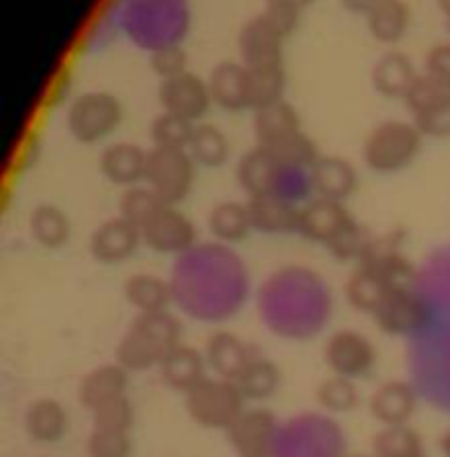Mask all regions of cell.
Segmentation results:
<instances>
[{"mask_svg": "<svg viewBox=\"0 0 450 457\" xmlns=\"http://www.w3.org/2000/svg\"><path fill=\"white\" fill-rule=\"evenodd\" d=\"M287 34L264 12L246 21L238 34V52L246 68L282 63V46Z\"/></svg>", "mask_w": 450, "mask_h": 457, "instance_id": "obj_11", "label": "cell"}, {"mask_svg": "<svg viewBox=\"0 0 450 457\" xmlns=\"http://www.w3.org/2000/svg\"><path fill=\"white\" fill-rule=\"evenodd\" d=\"M437 5H439V10L450 19V0H437Z\"/></svg>", "mask_w": 450, "mask_h": 457, "instance_id": "obj_50", "label": "cell"}, {"mask_svg": "<svg viewBox=\"0 0 450 457\" xmlns=\"http://www.w3.org/2000/svg\"><path fill=\"white\" fill-rule=\"evenodd\" d=\"M372 453L379 457H412L421 455V437L408 424L383 426L372 442Z\"/></svg>", "mask_w": 450, "mask_h": 457, "instance_id": "obj_37", "label": "cell"}, {"mask_svg": "<svg viewBox=\"0 0 450 457\" xmlns=\"http://www.w3.org/2000/svg\"><path fill=\"white\" fill-rule=\"evenodd\" d=\"M193 129H196V124L162 110L150 124V142L157 148H184L187 151Z\"/></svg>", "mask_w": 450, "mask_h": 457, "instance_id": "obj_38", "label": "cell"}, {"mask_svg": "<svg viewBox=\"0 0 450 457\" xmlns=\"http://www.w3.org/2000/svg\"><path fill=\"white\" fill-rule=\"evenodd\" d=\"M285 63L249 68V105L254 112L285 99Z\"/></svg>", "mask_w": 450, "mask_h": 457, "instance_id": "obj_34", "label": "cell"}, {"mask_svg": "<svg viewBox=\"0 0 450 457\" xmlns=\"http://www.w3.org/2000/svg\"><path fill=\"white\" fill-rule=\"evenodd\" d=\"M377 3L379 0H341V5L346 7L347 12H352V14H361V16L368 14Z\"/></svg>", "mask_w": 450, "mask_h": 457, "instance_id": "obj_47", "label": "cell"}, {"mask_svg": "<svg viewBox=\"0 0 450 457\" xmlns=\"http://www.w3.org/2000/svg\"><path fill=\"white\" fill-rule=\"evenodd\" d=\"M374 323L383 334L390 337H405L414 332L426 319L421 301L410 287H392L374 310Z\"/></svg>", "mask_w": 450, "mask_h": 457, "instance_id": "obj_14", "label": "cell"}, {"mask_svg": "<svg viewBox=\"0 0 450 457\" xmlns=\"http://www.w3.org/2000/svg\"><path fill=\"white\" fill-rule=\"evenodd\" d=\"M414 79H417L414 63L410 61L408 54L396 50H390L379 56L372 65V72H370L374 92L386 96V99L404 101L405 92L410 90Z\"/></svg>", "mask_w": 450, "mask_h": 457, "instance_id": "obj_27", "label": "cell"}, {"mask_svg": "<svg viewBox=\"0 0 450 457\" xmlns=\"http://www.w3.org/2000/svg\"><path fill=\"white\" fill-rule=\"evenodd\" d=\"M316 0H264V7H271V10L287 12V14L300 16L307 7L314 5Z\"/></svg>", "mask_w": 450, "mask_h": 457, "instance_id": "obj_46", "label": "cell"}, {"mask_svg": "<svg viewBox=\"0 0 450 457\" xmlns=\"http://www.w3.org/2000/svg\"><path fill=\"white\" fill-rule=\"evenodd\" d=\"M282 166L276 160L271 151L258 146L249 148L242 153L236 166V178L240 184L242 191L249 197L267 195V193L280 191V178H282Z\"/></svg>", "mask_w": 450, "mask_h": 457, "instance_id": "obj_17", "label": "cell"}, {"mask_svg": "<svg viewBox=\"0 0 450 457\" xmlns=\"http://www.w3.org/2000/svg\"><path fill=\"white\" fill-rule=\"evenodd\" d=\"M323 359L332 375L359 381L372 375L379 361V353L368 334L346 328L329 334L325 341Z\"/></svg>", "mask_w": 450, "mask_h": 457, "instance_id": "obj_7", "label": "cell"}, {"mask_svg": "<svg viewBox=\"0 0 450 457\" xmlns=\"http://www.w3.org/2000/svg\"><path fill=\"white\" fill-rule=\"evenodd\" d=\"M412 457H426V455H423V453H421V455H412Z\"/></svg>", "mask_w": 450, "mask_h": 457, "instance_id": "obj_52", "label": "cell"}, {"mask_svg": "<svg viewBox=\"0 0 450 457\" xmlns=\"http://www.w3.org/2000/svg\"><path fill=\"white\" fill-rule=\"evenodd\" d=\"M251 211L254 231L264 236L298 234L300 206L291 197L282 193H267V195L249 197L246 200Z\"/></svg>", "mask_w": 450, "mask_h": 457, "instance_id": "obj_16", "label": "cell"}, {"mask_svg": "<svg viewBox=\"0 0 450 457\" xmlns=\"http://www.w3.org/2000/svg\"><path fill=\"white\" fill-rule=\"evenodd\" d=\"M197 164L184 148H157L148 151L144 184H148L164 204L179 206L196 187Z\"/></svg>", "mask_w": 450, "mask_h": 457, "instance_id": "obj_6", "label": "cell"}, {"mask_svg": "<svg viewBox=\"0 0 450 457\" xmlns=\"http://www.w3.org/2000/svg\"><path fill=\"white\" fill-rule=\"evenodd\" d=\"M148 151L132 142H112L101 151L99 170L114 187H135L144 182Z\"/></svg>", "mask_w": 450, "mask_h": 457, "instance_id": "obj_20", "label": "cell"}, {"mask_svg": "<svg viewBox=\"0 0 450 457\" xmlns=\"http://www.w3.org/2000/svg\"><path fill=\"white\" fill-rule=\"evenodd\" d=\"M164 206L166 204L162 202V197L144 182L123 188L121 197H119V215L126 218L128 222L137 224L139 228L144 227L148 220L155 218Z\"/></svg>", "mask_w": 450, "mask_h": 457, "instance_id": "obj_36", "label": "cell"}, {"mask_svg": "<svg viewBox=\"0 0 450 457\" xmlns=\"http://www.w3.org/2000/svg\"><path fill=\"white\" fill-rule=\"evenodd\" d=\"M352 215L347 211L346 202L328 200V197H319L305 202L300 206V222L298 234L303 238L312 240V243H321L328 247L343 228L352 222Z\"/></svg>", "mask_w": 450, "mask_h": 457, "instance_id": "obj_13", "label": "cell"}, {"mask_svg": "<svg viewBox=\"0 0 450 457\" xmlns=\"http://www.w3.org/2000/svg\"><path fill=\"white\" fill-rule=\"evenodd\" d=\"M370 243H372V238H370L368 231L356 220H352L341 234L328 245V252L341 262H361L365 258V253H368Z\"/></svg>", "mask_w": 450, "mask_h": 457, "instance_id": "obj_40", "label": "cell"}, {"mask_svg": "<svg viewBox=\"0 0 450 457\" xmlns=\"http://www.w3.org/2000/svg\"><path fill=\"white\" fill-rule=\"evenodd\" d=\"M316 402L329 415H347L361 402L359 386L347 377L329 375L316 388Z\"/></svg>", "mask_w": 450, "mask_h": 457, "instance_id": "obj_35", "label": "cell"}, {"mask_svg": "<svg viewBox=\"0 0 450 457\" xmlns=\"http://www.w3.org/2000/svg\"><path fill=\"white\" fill-rule=\"evenodd\" d=\"M25 433L38 444H56L68 435L70 412L59 399L38 397L28 406L23 417Z\"/></svg>", "mask_w": 450, "mask_h": 457, "instance_id": "obj_25", "label": "cell"}, {"mask_svg": "<svg viewBox=\"0 0 450 457\" xmlns=\"http://www.w3.org/2000/svg\"><path fill=\"white\" fill-rule=\"evenodd\" d=\"M426 74L450 90V43H439L428 52Z\"/></svg>", "mask_w": 450, "mask_h": 457, "instance_id": "obj_45", "label": "cell"}, {"mask_svg": "<svg viewBox=\"0 0 450 457\" xmlns=\"http://www.w3.org/2000/svg\"><path fill=\"white\" fill-rule=\"evenodd\" d=\"M254 354L255 350L251 348L249 343H245L238 334L229 332V329H220L213 337H209L204 348L209 370L215 377H222V379L229 381L238 379V375L245 370V366L251 361Z\"/></svg>", "mask_w": 450, "mask_h": 457, "instance_id": "obj_22", "label": "cell"}, {"mask_svg": "<svg viewBox=\"0 0 450 457\" xmlns=\"http://www.w3.org/2000/svg\"><path fill=\"white\" fill-rule=\"evenodd\" d=\"M388 289L392 287L383 280L379 271L359 262V267L346 280V301L350 303L352 310L361 312V314H374Z\"/></svg>", "mask_w": 450, "mask_h": 457, "instance_id": "obj_32", "label": "cell"}, {"mask_svg": "<svg viewBox=\"0 0 450 457\" xmlns=\"http://www.w3.org/2000/svg\"><path fill=\"white\" fill-rule=\"evenodd\" d=\"M123 296L130 307H135L137 314H160V312H171V305L175 303V289L171 280L139 271L126 278Z\"/></svg>", "mask_w": 450, "mask_h": 457, "instance_id": "obj_26", "label": "cell"}, {"mask_svg": "<svg viewBox=\"0 0 450 457\" xmlns=\"http://www.w3.org/2000/svg\"><path fill=\"white\" fill-rule=\"evenodd\" d=\"M114 10L128 38L148 52L179 43L191 25L188 0H117Z\"/></svg>", "mask_w": 450, "mask_h": 457, "instance_id": "obj_1", "label": "cell"}, {"mask_svg": "<svg viewBox=\"0 0 450 457\" xmlns=\"http://www.w3.org/2000/svg\"><path fill=\"white\" fill-rule=\"evenodd\" d=\"M206 227H209L211 236L224 247L245 243L254 234L249 204L238 200L218 202L206 215Z\"/></svg>", "mask_w": 450, "mask_h": 457, "instance_id": "obj_28", "label": "cell"}, {"mask_svg": "<svg viewBox=\"0 0 450 457\" xmlns=\"http://www.w3.org/2000/svg\"><path fill=\"white\" fill-rule=\"evenodd\" d=\"M412 23V12L405 0H379L365 14V25L374 41L383 46H395L404 41Z\"/></svg>", "mask_w": 450, "mask_h": 457, "instance_id": "obj_29", "label": "cell"}, {"mask_svg": "<svg viewBox=\"0 0 450 457\" xmlns=\"http://www.w3.org/2000/svg\"><path fill=\"white\" fill-rule=\"evenodd\" d=\"M303 133L300 114L296 112L289 101H276V104L260 108L254 112V135L255 144L267 151H278L287 142Z\"/></svg>", "mask_w": 450, "mask_h": 457, "instance_id": "obj_18", "label": "cell"}, {"mask_svg": "<svg viewBox=\"0 0 450 457\" xmlns=\"http://www.w3.org/2000/svg\"><path fill=\"white\" fill-rule=\"evenodd\" d=\"M213 105L224 112H242L249 105V68L242 61H220L209 74Z\"/></svg>", "mask_w": 450, "mask_h": 457, "instance_id": "obj_19", "label": "cell"}, {"mask_svg": "<svg viewBox=\"0 0 450 457\" xmlns=\"http://www.w3.org/2000/svg\"><path fill=\"white\" fill-rule=\"evenodd\" d=\"M160 377L171 390L187 395L188 390L196 388L202 379L209 377V363H206L204 353L191 348L187 343H179L164 357L160 363Z\"/></svg>", "mask_w": 450, "mask_h": 457, "instance_id": "obj_23", "label": "cell"}, {"mask_svg": "<svg viewBox=\"0 0 450 457\" xmlns=\"http://www.w3.org/2000/svg\"><path fill=\"white\" fill-rule=\"evenodd\" d=\"M141 245H144L141 228L117 215L95 228L90 238V253L101 265H121L139 252Z\"/></svg>", "mask_w": 450, "mask_h": 457, "instance_id": "obj_12", "label": "cell"}, {"mask_svg": "<svg viewBox=\"0 0 450 457\" xmlns=\"http://www.w3.org/2000/svg\"><path fill=\"white\" fill-rule=\"evenodd\" d=\"M88 457H132V437L130 433L119 430L92 428L86 442Z\"/></svg>", "mask_w": 450, "mask_h": 457, "instance_id": "obj_42", "label": "cell"}, {"mask_svg": "<svg viewBox=\"0 0 450 457\" xmlns=\"http://www.w3.org/2000/svg\"><path fill=\"white\" fill-rule=\"evenodd\" d=\"M128 388H130V372L126 368L119 366L117 361L101 363V366L86 372L83 379L79 381L77 397L83 408L95 411L108 399L128 395Z\"/></svg>", "mask_w": 450, "mask_h": 457, "instance_id": "obj_24", "label": "cell"}, {"mask_svg": "<svg viewBox=\"0 0 450 457\" xmlns=\"http://www.w3.org/2000/svg\"><path fill=\"white\" fill-rule=\"evenodd\" d=\"M439 446H441V453H444V457H450V433H446L444 437H441Z\"/></svg>", "mask_w": 450, "mask_h": 457, "instance_id": "obj_48", "label": "cell"}, {"mask_svg": "<svg viewBox=\"0 0 450 457\" xmlns=\"http://www.w3.org/2000/svg\"><path fill=\"white\" fill-rule=\"evenodd\" d=\"M370 415L381 426L408 424L417 411V393L404 379H390L379 386L368 402Z\"/></svg>", "mask_w": 450, "mask_h": 457, "instance_id": "obj_21", "label": "cell"}, {"mask_svg": "<svg viewBox=\"0 0 450 457\" xmlns=\"http://www.w3.org/2000/svg\"><path fill=\"white\" fill-rule=\"evenodd\" d=\"M25 146H28V148H25V153L21 157H29V142L25 144ZM32 157H34V160H37V157H38V139H37V142H34V146H32Z\"/></svg>", "mask_w": 450, "mask_h": 457, "instance_id": "obj_49", "label": "cell"}, {"mask_svg": "<svg viewBox=\"0 0 450 457\" xmlns=\"http://www.w3.org/2000/svg\"><path fill=\"white\" fill-rule=\"evenodd\" d=\"M187 151L197 166L220 169L231 157V144H229V137L224 135L222 129H218L215 124H209V121H200L193 129Z\"/></svg>", "mask_w": 450, "mask_h": 457, "instance_id": "obj_33", "label": "cell"}, {"mask_svg": "<svg viewBox=\"0 0 450 457\" xmlns=\"http://www.w3.org/2000/svg\"><path fill=\"white\" fill-rule=\"evenodd\" d=\"M182 320L171 312L137 314L130 328L119 338L114 361L128 372H146L160 368L166 354L182 343Z\"/></svg>", "mask_w": 450, "mask_h": 457, "instance_id": "obj_2", "label": "cell"}, {"mask_svg": "<svg viewBox=\"0 0 450 457\" xmlns=\"http://www.w3.org/2000/svg\"><path fill=\"white\" fill-rule=\"evenodd\" d=\"M144 247L162 256H187L197 245V227L179 206L166 204L141 227Z\"/></svg>", "mask_w": 450, "mask_h": 457, "instance_id": "obj_8", "label": "cell"}, {"mask_svg": "<svg viewBox=\"0 0 450 457\" xmlns=\"http://www.w3.org/2000/svg\"><path fill=\"white\" fill-rule=\"evenodd\" d=\"M278 420L269 408L251 406L227 430L229 444L238 457H271Z\"/></svg>", "mask_w": 450, "mask_h": 457, "instance_id": "obj_10", "label": "cell"}, {"mask_svg": "<svg viewBox=\"0 0 450 457\" xmlns=\"http://www.w3.org/2000/svg\"><path fill=\"white\" fill-rule=\"evenodd\" d=\"M423 137H448L450 135V90L444 92L439 99L432 101L428 108L412 117Z\"/></svg>", "mask_w": 450, "mask_h": 457, "instance_id": "obj_41", "label": "cell"}, {"mask_svg": "<svg viewBox=\"0 0 450 457\" xmlns=\"http://www.w3.org/2000/svg\"><path fill=\"white\" fill-rule=\"evenodd\" d=\"M92 412V428H104V430H119V433H130L135 426L137 412L135 403L130 402L128 395L114 397L96 406Z\"/></svg>", "mask_w": 450, "mask_h": 457, "instance_id": "obj_39", "label": "cell"}, {"mask_svg": "<svg viewBox=\"0 0 450 457\" xmlns=\"http://www.w3.org/2000/svg\"><path fill=\"white\" fill-rule=\"evenodd\" d=\"M187 415L202 428L229 430L246 411V399L236 381L209 375L184 395Z\"/></svg>", "mask_w": 450, "mask_h": 457, "instance_id": "obj_5", "label": "cell"}, {"mask_svg": "<svg viewBox=\"0 0 450 457\" xmlns=\"http://www.w3.org/2000/svg\"><path fill=\"white\" fill-rule=\"evenodd\" d=\"M423 135L412 121L388 120L374 126L363 139L361 157L365 166L379 175L401 173L421 153Z\"/></svg>", "mask_w": 450, "mask_h": 457, "instance_id": "obj_3", "label": "cell"}, {"mask_svg": "<svg viewBox=\"0 0 450 457\" xmlns=\"http://www.w3.org/2000/svg\"><path fill=\"white\" fill-rule=\"evenodd\" d=\"M282 384V372L271 359H267L264 354L255 353L251 357V361L246 363L245 370L238 375L236 386L240 388V393L245 395L246 402H267L273 395L278 393Z\"/></svg>", "mask_w": 450, "mask_h": 457, "instance_id": "obj_31", "label": "cell"}, {"mask_svg": "<svg viewBox=\"0 0 450 457\" xmlns=\"http://www.w3.org/2000/svg\"><path fill=\"white\" fill-rule=\"evenodd\" d=\"M444 92H448V87H444L439 81H435L430 74H426V72L417 74V79L412 81L410 90L405 92L404 104H405V108L410 110V114L414 117V114L421 112L423 108H428L432 101L439 99Z\"/></svg>", "mask_w": 450, "mask_h": 457, "instance_id": "obj_44", "label": "cell"}, {"mask_svg": "<svg viewBox=\"0 0 450 457\" xmlns=\"http://www.w3.org/2000/svg\"><path fill=\"white\" fill-rule=\"evenodd\" d=\"M307 175H310L312 191L328 200H350L359 187V170L341 155H321Z\"/></svg>", "mask_w": 450, "mask_h": 457, "instance_id": "obj_15", "label": "cell"}, {"mask_svg": "<svg viewBox=\"0 0 450 457\" xmlns=\"http://www.w3.org/2000/svg\"><path fill=\"white\" fill-rule=\"evenodd\" d=\"M148 63L150 70H153L162 81H169V79H175L179 77V74L188 72V54L182 47V43L153 50L150 52Z\"/></svg>", "mask_w": 450, "mask_h": 457, "instance_id": "obj_43", "label": "cell"}, {"mask_svg": "<svg viewBox=\"0 0 450 457\" xmlns=\"http://www.w3.org/2000/svg\"><path fill=\"white\" fill-rule=\"evenodd\" d=\"M354 457H379L377 453H370V455H354Z\"/></svg>", "mask_w": 450, "mask_h": 457, "instance_id": "obj_51", "label": "cell"}, {"mask_svg": "<svg viewBox=\"0 0 450 457\" xmlns=\"http://www.w3.org/2000/svg\"><path fill=\"white\" fill-rule=\"evenodd\" d=\"M28 227L34 243L43 249H50V252L65 247L72 238V222H70L68 213L52 202L34 206Z\"/></svg>", "mask_w": 450, "mask_h": 457, "instance_id": "obj_30", "label": "cell"}, {"mask_svg": "<svg viewBox=\"0 0 450 457\" xmlns=\"http://www.w3.org/2000/svg\"><path fill=\"white\" fill-rule=\"evenodd\" d=\"M123 121V104L105 90H90L74 96L65 110L68 133L79 144L95 146L117 133Z\"/></svg>", "mask_w": 450, "mask_h": 457, "instance_id": "obj_4", "label": "cell"}, {"mask_svg": "<svg viewBox=\"0 0 450 457\" xmlns=\"http://www.w3.org/2000/svg\"><path fill=\"white\" fill-rule=\"evenodd\" d=\"M160 104L164 112L178 114L191 124H200L213 105V96H211L209 81L188 70L179 77L162 81Z\"/></svg>", "mask_w": 450, "mask_h": 457, "instance_id": "obj_9", "label": "cell"}]
</instances>
